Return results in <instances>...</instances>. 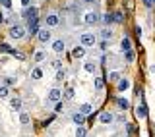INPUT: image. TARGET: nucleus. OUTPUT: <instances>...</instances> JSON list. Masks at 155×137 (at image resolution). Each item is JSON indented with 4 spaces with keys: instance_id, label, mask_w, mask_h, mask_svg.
<instances>
[{
    "instance_id": "nucleus-34",
    "label": "nucleus",
    "mask_w": 155,
    "mask_h": 137,
    "mask_svg": "<svg viewBox=\"0 0 155 137\" xmlns=\"http://www.w3.org/2000/svg\"><path fill=\"white\" fill-rule=\"evenodd\" d=\"M14 83H16L14 77H6V85H14Z\"/></svg>"
},
{
    "instance_id": "nucleus-33",
    "label": "nucleus",
    "mask_w": 155,
    "mask_h": 137,
    "mask_svg": "<svg viewBox=\"0 0 155 137\" xmlns=\"http://www.w3.org/2000/svg\"><path fill=\"white\" fill-rule=\"evenodd\" d=\"M43 58H45V54H43V52H37V54H35V60H37V62H41Z\"/></svg>"
},
{
    "instance_id": "nucleus-7",
    "label": "nucleus",
    "mask_w": 155,
    "mask_h": 137,
    "mask_svg": "<svg viewBox=\"0 0 155 137\" xmlns=\"http://www.w3.org/2000/svg\"><path fill=\"white\" fill-rule=\"evenodd\" d=\"M84 21L87 23V25H95V23L99 21V16H97L95 12H87V14H85V18H84Z\"/></svg>"
},
{
    "instance_id": "nucleus-21",
    "label": "nucleus",
    "mask_w": 155,
    "mask_h": 137,
    "mask_svg": "<svg viewBox=\"0 0 155 137\" xmlns=\"http://www.w3.org/2000/svg\"><path fill=\"white\" fill-rule=\"evenodd\" d=\"M113 21L122 23V21H124V14H122V12H114V14H113Z\"/></svg>"
},
{
    "instance_id": "nucleus-41",
    "label": "nucleus",
    "mask_w": 155,
    "mask_h": 137,
    "mask_svg": "<svg viewBox=\"0 0 155 137\" xmlns=\"http://www.w3.org/2000/svg\"><path fill=\"white\" fill-rule=\"evenodd\" d=\"M151 2H153V4H155V0H151Z\"/></svg>"
},
{
    "instance_id": "nucleus-11",
    "label": "nucleus",
    "mask_w": 155,
    "mask_h": 137,
    "mask_svg": "<svg viewBox=\"0 0 155 137\" xmlns=\"http://www.w3.org/2000/svg\"><path fill=\"white\" fill-rule=\"evenodd\" d=\"M72 56L74 58H84L85 56V46H74V50H72Z\"/></svg>"
},
{
    "instance_id": "nucleus-24",
    "label": "nucleus",
    "mask_w": 155,
    "mask_h": 137,
    "mask_svg": "<svg viewBox=\"0 0 155 137\" xmlns=\"http://www.w3.org/2000/svg\"><path fill=\"white\" fill-rule=\"evenodd\" d=\"M103 85H105V79H103V77H95V89L101 91V89H103Z\"/></svg>"
},
{
    "instance_id": "nucleus-26",
    "label": "nucleus",
    "mask_w": 155,
    "mask_h": 137,
    "mask_svg": "<svg viewBox=\"0 0 155 137\" xmlns=\"http://www.w3.org/2000/svg\"><path fill=\"white\" fill-rule=\"evenodd\" d=\"M101 37H103V41H107V39L110 41V37H113V31H109V29H103V31H101Z\"/></svg>"
},
{
    "instance_id": "nucleus-40",
    "label": "nucleus",
    "mask_w": 155,
    "mask_h": 137,
    "mask_svg": "<svg viewBox=\"0 0 155 137\" xmlns=\"http://www.w3.org/2000/svg\"><path fill=\"white\" fill-rule=\"evenodd\" d=\"M84 2H95V0H84Z\"/></svg>"
},
{
    "instance_id": "nucleus-19",
    "label": "nucleus",
    "mask_w": 155,
    "mask_h": 137,
    "mask_svg": "<svg viewBox=\"0 0 155 137\" xmlns=\"http://www.w3.org/2000/svg\"><path fill=\"white\" fill-rule=\"evenodd\" d=\"M31 77H33V79H41V77H43V70H41V68H33V72H31Z\"/></svg>"
},
{
    "instance_id": "nucleus-30",
    "label": "nucleus",
    "mask_w": 155,
    "mask_h": 137,
    "mask_svg": "<svg viewBox=\"0 0 155 137\" xmlns=\"http://www.w3.org/2000/svg\"><path fill=\"white\" fill-rule=\"evenodd\" d=\"M103 21L105 23H113V14H105V16H103Z\"/></svg>"
},
{
    "instance_id": "nucleus-3",
    "label": "nucleus",
    "mask_w": 155,
    "mask_h": 137,
    "mask_svg": "<svg viewBox=\"0 0 155 137\" xmlns=\"http://www.w3.org/2000/svg\"><path fill=\"white\" fill-rule=\"evenodd\" d=\"M47 99H48V102H58V100H62V91L54 87V89L48 91V97H47Z\"/></svg>"
},
{
    "instance_id": "nucleus-39",
    "label": "nucleus",
    "mask_w": 155,
    "mask_h": 137,
    "mask_svg": "<svg viewBox=\"0 0 155 137\" xmlns=\"http://www.w3.org/2000/svg\"><path fill=\"white\" fill-rule=\"evenodd\" d=\"M0 23H4V14L0 12Z\"/></svg>"
},
{
    "instance_id": "nucleus-6",
    "label": "nucleus",
    "mask_w": 155,
    "mask_h": 137,
    "mask_svg": "<svg viewBox=\"0 0 155 137\" xmlns=\"http://www.w3.org/2000/svg\"><path fill=\"white\" fill-rule=\"evenodd\" d=\"M128 87H130V79H128V77H120V79L116 81V89H118L120 93H124Z\"/></svg>"
},
{
    "instance_id": "nucleus-12",
    "label": "nucleus",
    "mask_w": 155,
    "mask_h": 137,
    "mask_svg": "<svg viewBox=\"0 0 155 137\" xmlns=\"http://www.w3.org/2000/svg\"><path fill=\"white\" fill-rule=\"evenodd\" d=\"M72 120H74L76 126H84V124H85V116L81 114V112H76V114L72 116Z\"/></svg>"
},
{
    "instance_id": "nucleus-14",
    "label": "nucleus",
    "mask_w": 155,
    "mask_h": 137,
    "mask_svg": "<svg viewBox=\"0 0 155 137\" xmlns=\"http://www.w3.org/2000/svg\"><path fill=\"white\" fill-rule=\"evenodd\" d=\"M10 108H12V110H21V99H18V97H14V99L12 100H10Z\"/></svg>"
},
{
    "instance_id": "nucleus-36",
    "label": "nucleus",
    "mask_w": 155,
    "mask_h": 137,
    "mask_svg": "<svg viewBox=\"0 0 155 137\" xmlns=\"http://www.w3.org/2000/svg\"><path fill=\"white\" fill-rule=\"evenodd\" d=\"M29 4H31V0H21V6H25V8H29Z\"/></svg>"
},
{
    "instance_id": "nucleus-8",
    "label": "nucleus",
    "mask_w": 155,
    "mask_h": 137,
    "mask_svg": "<svg viewBox=\"0 0 155 137\" xmlns=\"http://www.w3.org/2000/svg\"><path fill=\"white\" fill-rule=\"evenodd\" d=\"M58 21H60V19H58L56 14H48L47 19H45V23H47L48 27H56V25H58Z\"/></svg>"
},
{
    "instance_id": "nucleus-1",
    "label": "nucleus",
    "mask_w": 155,
    "mask_h": 137,
    "mask_svg": "<svg viewBox=\"0 0 155 137\" xmlns=\"http://www.w3.org/2000/svg\"><path fill=\"white\" fill-rule=\"evenodd\" d=\"M8 35L12 39H16V41H19V39H23V35H25V29H23L21 25H12L8 31Z\"/></svg>"
},
{
    "instance_id": "nucleus-4",
    "label": "nucleus",
    "mask_w": 155,
    "mask_h": 137,
    "mask_svg": "<svg viewBox=\"0 0 155 137\" xmlns=\"http://www.w3.org/2000/svg\"><path fill=\"white\" fill-rule=\"evenodd\" d=\"M37 39H39V43H48L51 41V31L48 29H39Z\"/></svg>"
},
{
    "instance_id": "nucleus-15",
    "label": "nucleus",
    "mask_w": 155,
    "mask_h": 137,
    "mask_svg": "<svg viewBox=\"0 0 155 137\" xmlns=\"http://www.w3.org/2000/svg\"><path fill=\"white\" fill-rule=\"evenodd\" d=\"M91 110H93V104H89V102H85V104H81V106H80V112H81L84 116L91 114Z\"/></svg>"
},
{
    "instance_id": "nucleus-2",
    "label": "nucleus",
    "mask_w": 155,
    "mask_h": 137,
    "mask_svg": "<svg viewBox=\"0 0 155 137\" xmlns=\"http://www.w3.org/2000/svg\"><path fill=\"white\" fill-rule=\"evenodd\" d=\"M80 41H81V45H84V46H93L95 43H97V39H95L93 33H84V35L80 37Z\"/></svg>"
},
{
    "instance_id": "nucleus-38",
    "label": "nucleus",
    "mask_w": 155,
    "mask_h": 137,
    "mask_svg": "<svg viewBox=\"0 0 155 137\" xmlns=\"http://www.w3.org/2000/svg\"><path fill=\"white\" fill-rule=\"evenodd\" d=\"M52 66H54L56 70H60V62H58V60H54V62H52Z\"/></svg>"
},
{
    "instance_id": "nucleus-29",
    "label": "nucleus",
    "mask_w": 155,
    "mask_h": 137,
    "mask_svg": "<svg viewBox=\"0 0 155 137\" xmlns=\"http://www.w3.org/2000/svg\"><path fill=\"white\" fill-rule=\"evenodd\" d=\"M64 97H66V99H72V97H74V89H72V87H68V89L64 91Z\"/></svg>"
},
{
    "instance_id": "nucleus-9",
    "label": "nucleus",
    "mask_w": 155,
    "mask_h": 137,
    "mask_svg": "<svg viewBox=\"0 0 155 137\" xmlns=\"http://www.w3.org/2000/svg\"><path fill=\"white\" fill-rule=\"evenodd\" d=\"M113 120H114V116L110 112H101V116H99L101 124H113Z\"/></svg>"
},
{
    "instance_id": "nucleus-18",
    "label": "nucleus",
    "mask_w": 155,
    "mask_h": 137,
    "mask_svg": "<svg viewBox=\"0 0 155 137\" xmlns=\"http://www.w3.org/2000/svg\"><path fill=\"white\" fill-rule=\"evenodd\" d=\"M84 70H85L87 73H95V70H97V66L93 64V62H85V64H84Z\"/></svg>"
},
{
    "instance_id": "nucleus-25",
    "label": "nucleus",
    "mask_w": 155,
    "mask_h": 137,
    "mask_svg": "<svg viewBox=\"0 0 155 137\" xmlns=\"http://www.w3.org/2000/svg\"><path fill=\"white\" fill-rule=\"evenodd\" d=\"M8 93H10L8 85H0V99H6V97H8Z\"/></svg>"
},
{
    "instance_id": "nucleus-20",
    "label": "nucleus",
    "mask_w": 155,
    "mask_h": 137,
    "mask_svg": "<svg viewBox=\"0 0 155 137\" xmlns=\"http://www.w3.org/2000/svg\"><path fill=\"white\" fill-rule=\"evenodd\" d=\"M116 104L120 106V110H126V108H130V102L126 100V99H118V100H116Z\"/></svg>"
},
{
    "instance_id": "nucleus-13",
    "label": "nucleus",
    "mask_w": 155,
    "mask_h": 137,
    "mask_svg": "<svg viewBox=\"0 0 155 137\" xmlns=\"http://www.w3.org/2000/svg\"><path fill=\"white\" fill-rule=\"evenodd\" d=\"M120 50H122V52L132 50V43H130V39H128V37H124L122 41H120Z\"/></svg>"
},
{
    "instance_id": "nucleus-27",
    "label": "nucleus",
    "mask_w": 155,
    "mask_h": 137,
    "mask_svg": "<svg viewBox=\"0 0 155 137\" xmlns=\"http://www.w3.org/2000/svg\"><path fill=\"white\" fill-rule=\"evenodd\" d=\"M109 79L110 81H118L120 79V72H110L109 73Z\"/></svg>"
},
{
    "instance_id": "nucleus-22",
    "label": "nucleus",
    "mask_w": 155,
    "mask_h": 137,
    "mask_svg": "<svg viewBox=\"0 0 155 137\" xmlns=\"http://www.w3.org/2000/svg\"><path fill=\"white\" fill-rule=\"evenodd\" d=\"M85 135H87V129L84 126H78L76 128V137H85Z\"/></svg>"
},
{
    "instance_id": "nucleus-35",
    "label": "nucleus",
    "mask_w": 155,
    "mask_h": 137,
    "mask_svg": "<svg viewBox=\"0 0 155 137\" xmlns=\"http://www.w3.org/2000/svg\"><path fill=\"white\" fill-rule=\"evenodd\" d=\"M2 6L4 8H10V6H12V2H10V0H2Z\"/></svg>"
},
{
    "instance_id": "nucleus-32",
    "label": "nucleus",
    "mask_w": 155,
    "mask_h": 137,
    "mask_svg": "<svg viewBox=\"0 0 155 137\" xmlns=\"http://www.w3.org/2000/svg\"><path fill=\"white\" fill-rule=\"evenodd\" d=\"M62 108H64V106H62V102H60V100L54 102V110H56V112H62Z\"/></svg>"
},
{
    "instance_id": "nucleus-37",
    "label": "nucleus",
    "mask_w": 155,
    "mask_h": 137,
    "mask_svg": "<svg viewBox=\"0 0 155 137\" xmlns=\"http://www.w3.org/2000/svg\"><path fill=\"white\" fill-rule=\"evenodd\" d=\"M143 4H145L147 8H151V6H153V2H151V0H143Z\"/></svg>"
},
{
    "instance_id": "nucleus-28",
    "label": "nucleus",
    "mask_w": 155,
    "mask_h": 137,
    "mask_svg": "<svg viewBox=\"0 0 155 137\" xmlns=\"http://www.w3.org/2000/svg\"><path fill=\"white\" fill-rule=\"evenodd\" d=\"M64 77H66V72H64V70H58V72H56V81H62Z\"/></svg>"
},
{
    "instance_id": "nucleus-10",
    "label": "nucleus",
    "mask_w": 155,
    "mask_h": 137,
    "mask_svg": "<svg viewBox=\"0 0 155 137\" xmlns=\"http://www.w3.org/2000/svg\"><path fill=\"white\" fill-rule=\"evenodd\" d=\"M39 29H41V27H39V19H29V29H27V31L31 33V35H37Z\"/></svg>"
},
{
    "instance_id": "nucleus-31",
    "label": "nucleus",
    "mask_w": 155,
    "mask_h": 137,
    "mask_svg": "<svg viewBox=\"0 0 155 137\" xmlns=\"http://www.w3.org/2000/svg\"><path fill=\"white\" fill-rule=\"evenodd\" d=\"M19 122H21V124H29V116L25 114V112H23V114L19 116Z\"/></svg>"
},
{
    "instance_id": "nucleus-23",
    "label": "nucleus",
    "mask_w": 155,
    "mask_h": 137,
    "mask_svg": "<svg viewBox=\"0 0 155 137\" xmlns=\"http://www.w3.org/2000/svg\"><path fill=\"white\" fill-rule=\"evenodd\" d=\"M124 58H126V62H134V60H136L134 50H126V52H124Z\"/></svg>"
},
{
    "instance_id": "nucleus-17",
    "label": "nucleus",
    "mask_w": 155,
    "mask_h": 137,
    "mask_svg": "<svg viewBox=\"0 0 155 137\" xmlns=\"http://www.w3.org/2000/svg\"><path fill=\"white\" fill-rule=\"evenodd\" d=\"M136 116H138V118H145V116H147V110H145V104H140L138 108H136Z\"/></svg>"
},
{
    "instance_id": "nucleus-5",
    "label": "nucleus",
    "mask_w": 155,
    "mask_h": 137,
    "mask_svg": "<svg viewBox=\"0 0 155 137\" xmlns=\"http://www.w3.org/2000/svg\"><path fill=\"white\" fill-rule=\"evenodd\" d=\"M64 48H66V43L62 41V39H56V41L52 43V50H54L56 54H62V52H64Z\"/></svg>"
},
{
    "instance_id": "nucleus-16",
    "label": "nucleus",
    "mask_w": 155,
    "mask_h": 137,
    "mask_svg": "<svg viewBox=\"0 0 155 137\" xmlns=\"http://www.w3.org/2000/svg\"><path fill=\"white\" fill-rule=\"evenodd\" d=\"M25 18H29V19H37V8H35V6L27 8V10H25Z\"/></svg>"
}]
</instances>
